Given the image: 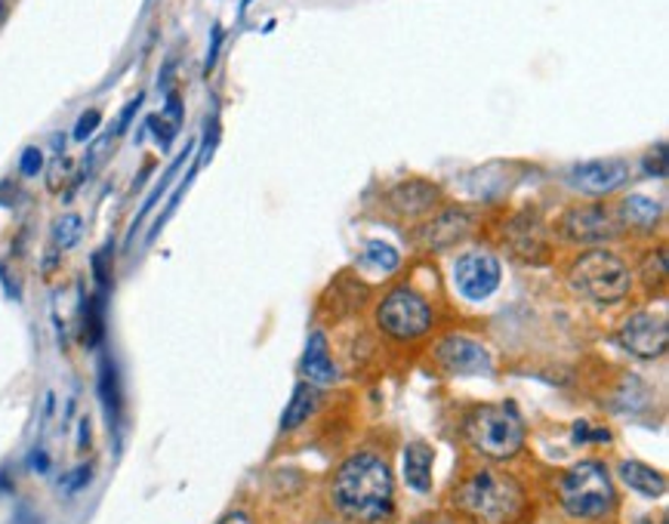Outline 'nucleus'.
Here are the masks:
<instances>
[{"instance_id": "f257e3e1", "label": "nucleus", "mask_w": 669, "mask_h": 524, "mask_svg": "<svg viewBox=\"0 0 669 524\" xmlns=\"http://www.w3.org/2000/svg\"><path fill=\"white\" fill-rule=\"evenodd\" d=\"M336 512L358 524H380L395 512V481L389 462L377 454H352L336 469L334 488Z\"/></svg>"}, {"instance_id": "f03ea898", "label": "nucleus", "mask_w": 669, "mask_h": 524, "mask_svg": "<svg viewBox=\"0 0 669 524\" xmlns=\"http://www.w3.org/2000/svg\"><path fill=\"white\" fill-rule=\"evenodd\" d=\"M462 519L472 524H519L525 515L527 497L515 478L497 469H476L454 493Z\"/></svg>"}, {"instance_id": "7ed1b4c3", "label": "nucleus", "mask_w": 669, "mask_h": 524, "mask_svg": "<svg viewBox=\"0 0 669 524\" xmlns=\"http://www.w3.org/2000/svg\"><path fill=\"white\" fill-rule=\"evenodd\" d=\"M462 435L484 460L506 462L525 447V420L512 401L481 404L466 416Z\"/></svg>"}, {"instance_id": "20e7f679", "label": "nucleus", "mask_w": 669, "mask_h": 524, "mask_svg": "<svg viewBox=\"0 0 669 524\" xmlns=\"http://www.w3.org/2000/svg\"><path fill=\"white\" fill-rule=\"evenodd\" d=\"M558 503L565 515L577 522H599L617 506V493L611 484V472L605 462L583 460L571 466L558 478Z\"/></svg>"}, {"instance_id": "39448f33", "label": "nucleus", "mask_w": 669, "mask_h": 524, "mask_svg": "<svg viewBox=\"0 0 669 524\" xmlns=\"http://www.w3.org/2000/svg\"><path fill=\"white\" fill-rule=\"evenodd\" d=\"M568 285L583 300L614 305V302L626 300V293L633 290V271L614 250L590 247L587 254L573 259L571 271H568Z\"/></svg>"}, {"instance_id": "423d86ee", "label": "nucleus", "mask_w": 669, "mask_h": 524, "mask_svg": "<svg viewBox=\"0 0 669 524\" xmlns=\"http://www.w3.org/2000/svg\"><path fill=\"white\" fill-rule=\"evenodd\" d=\"M432 321L435 312L430 300L411 285L392 287L377 305V327L399 343H414L420 336H426L432 331Z\"/></svg>"}, {"instance_id": "0eeeda50", "label": "nucleus", "mask_w": 669, "mask_h": 524, "mask_svg": "<svg viewBox=\"0 0 669 524\" xmlns=\"http://www.w3.org/2000/svg\"><path fill=\"white\" fill-rule=\"evenodd\" d=\"M558 232H561V238L580 244V247H602L607 241L621 238V223L602 204H577L565 210Z\"/></svg>"}, {"instance_id": "6e6552de", "label": "nucleus", "mask_w": 669, "mask_h": 524, "mask_svg": "<svg viewBox=\"0 0 669 524\" xmlns=\"http://www.w3.org/2000/svg\"><path fill=\"white\" fill-rule=\"evenodd\" d=\"M500 281H503L500 259L494 254H488V250H469V254L457 256V263H454V287H457L462 300H491Z\"/></svg>"}, {"instance_id": "1a4fd4ad", "label": "nucleus", "mask_w": 669, "mask_h": 524, "mask_svg": "<svg viewBox=\"0 0 669 524\" xmlns=\"http://www.w3.org/2000/svg\"><path fill=\"white\" fill-rule=\"evenodd\" d=\"M621 346L642 361L660 358L669 346V327L664 312H636L623 321Z\"/></svg>"}, {"instance_id": "9d476101", "label": "nucleus", "mask_w": 669, "mask_h": 524, "mask_svg": "<svg viewBox=\"0 0 669 524\" xmlns=\"http://www.w3.org/2000/svg\"><path fill=\"white\" fill-rule=\"evenodd\" d=\"M435 361L442 370L454 374V377H478V374H491V355L488 349L469 339V336L450 334L435 346Z\"/></svg>"}, {"instance_id": "9b49d317", "label": "nucleus", "mask_w": 669, "mask_h": 524, "mask_svg": "<svg viewBox=\"0 0 669 524\" xmlns=\"http://www.w3.org/2000/svg\"><path fill=\"white\" fill-rule=\"evenodd\" d=\"M506 244H510V254L519 256L525 266H546L553 259V241L546 235L540 216H534V210L512 220Z\"/></svg>"}, {"instance_id": "f8f14e48", "label": "nucleus", "mask_w": 669, "mask_h": 524, "mask_svg": "<svg viewBox=\"0 0 669 524\" xmlns=\"http://www.w3.org/2000/svg\"><path fill=\"white\" fill-rule=\"evenodd\" d=\"M568 179L577 191L590 198H605L629 179V167L623 160H587V164H577Z\"/></svg>"}, {"instance_id": "ddd939ff", "label": "nucleus", "mask_w": 669, "mask_h": 524, "mask_svg": "<svg viewBox=\"0 0 669 524\" xmlns=\"http://www.w3.org/2000/svg\"><path fill=\"white\" fill-rule=\"evenodd\" d=\"M438 186H430L423 179H411V182H401L395 189L389 191V201L395 207V213L401 216H430L432 207L438 204Z\"/></svg>"}, {"instance_id": "4468645a", "label": "nucleus", "mask_w": 669, "mask_h": 524, "mask_svg": "<svg viewBox=\"0 0 669 524\" xmlns=\"http://www.w3.org/2000/svg\"><path fill=\"white\" fill-rule=\"evenodd\" d=\"M469 232H472L469 213H462V210H445V213H438V216L423 228V238H426L432 250H447V247L460 244L462 238H469Z\"/></svg>"}, {"instance_id": "2eb2a0df", "label": "nucleus", "mask_w": 669, "mask_h": 524, "mask_svg": "<svg viewBox=\"0 0 669 524\" xmlns=\"http://www.w3.org/2000/svg\"><path fill=\"white\" fill-rule=\"evenodd\" d=\"M432 462H435V454L426 442H411L404 447V481L408 488L416 493H430L432 491Z\"/></svg>"}, {"instance_id": "dca6fc26", "label": "nucleus", "mask_w": 669, "mask_h": 524, "mask_svg": "<svg viewBox=\"0 0 669 524\" xmlns=\"http://www.w3.org/2000/svg\"><path fill=\"white\" fill-rule=\"evenodd\" d=\"M664 220V207L645 198V194H629L621 201V213H617V223L621 228H636V232H651Z\"/></svg>"}, {"instance_id": "f3484780", "label": "nucleus", "mask_w": 669, "mask_h": 524, "mask_svg": "<svg viewBox=\"0 0 669 524\" xmlns=\"http://www.w3.org/2000/svg\"><path fill=\"white\" fill-rule=\"evenodd\" d=\"M303 377L312 382V386H327V382H334L336 367H334V358H331V349H327L324 334H312L309 336V343H305Z\"/></svg>"}, {"instance_id": "a211bd4d", "label": "nucleus", "mask_w": 669, "mask_h": 524, "mask_svg": "<svg viewBox=\"0 0 669 524\" xmlns=\"http://www.w3.org/2000/svg\"><path fill=\"white\" fill-rule=\"evenodd\" d=\"M621 478L623 484H629V488L642 493V497H664V493H667V476L651 469V466H645V462H621Z\"/></svg>"}, {"instance_id": "6ab92c4d", "label": "nucleus", "mask_w": 669, "mask_h": 524, "mask_svg": "<svg viewBox=\"0 0 669 524\" xmlns=\"http://www.w3.org/2000/svg\"><path fill=\"white\" fill-rule=\"evenodd\" d=\"M315 408H319V386L300 382V386L293 389V398H290V404H287L285 416H281V430L285 432L300 430L305 420L315 413Z\"/></svg>"}, {"instance_id": "aec40b11", "label": "nucleus", "mask_w": 669, "mask_h": 524, "mask_svg": "<svg viewBox=\"0 0 669 524\" xmlns=\"http://www.w3.org/2000/svg\"><path fill=\"white\" fill-rule=\"evenodd\" d=\"M99 398L105 404L109 413V423L118 430V420H121V382H118V367L112 358H105L99 367Z\"/></svg>"}, {"instance_id": "412c9836", "label": "nucleus", "mask_w": 669, "mask_h": 524, "mask_svg": "<svg viewBox=\"0 0 669 524\" xmlns=\"http://www.w3.org/2000/svg\"><path fill=\"white\" fill-rule=\"evenodd\" d=\"M80 238H83V216L80 213H63L53 223V244H56V250H71V247H78Z\"/></svg>"}, {"instance_id": "4be33fe9", "label": "nucleus", "mask_w": 669, "mask_h": 524, "mask_svg": "<svg viewBox=\"0 0 669 524\" xmlns=\"http://www.w3.org/2000/svg\"><path fill=\"white\" fill-rule=\"evenodd\" d=\"M365 263L367 266H373V269H380V271H399L401 269V254L389 244V241H380V238H373V241H367L365 244Z\"/></svg>"}, {"instance_id": "5701e85b", "label": "nucleus", "mask_w": 669, "mask_h": 524, "mask_svg": "<svg viewBox=\"0 0 669 524\" xmlns=\"http://www.w3.org/2000/svg\"><path fill=\"white\" fill-rule=\"evenodd\" d=\"M642 285L648 287L654 293V287L664 293V287H667V247L660 244L654 254L645 256V263H642Z\"/></svg>"}, {"instance_id": "b1692460", "label": "nucleus", "mask_w": 669, "mask_h": 524, "mask_svg": "<svg viewBox=\"0 0 669 524\" xmlns=\"http://www.w3.org/2000/svg\"><path fill=\"white\" fill-rule=\"evenodd\" d=\"M105 334V312H102V293L83 302V343L96 346Z\"/></svg>"}, {"instance_id": "393cba45", "label": "nucleus", "mask_w": 669, "mask_h": 524, "mask_svg": "<svg viewBox=\"0 0 669 524\" xmlns=\"http://www.w3.org/2000/svg\"><path fill=\"white\" fill-rule=\"evenodd\" d=\"M93 275L99 290L112 285V244H105V250L93 254Z\"/></svg>"}, {"instance_id": "a878e982", "label": "nucleus", "mask_w": 669, "mask_h": 524, "mask_svg": "<svg viewBox=\"0 0 669 524\" xmlns=\"http://www.w3.org/2000/svg\"><path fill=\"white\" fill-rule=\"evenodd\" d=\"M148 130L155 133V140H158L160 148H170V143H174V136H176V124H170L164 114H148Z\"/></svg>"}, {"instance_id": "bb28decb", "label": "nucleus", "mask_w": 669, "mask_h": 524, "mask_svg": "<svg viewBox=\"0 0 669 524\" xmlns=\"http://www.w3.org/2000/svg\"><path fill=\"white\" fill-rule=\"evenodd\" d=\"M99 124H102V114L96 112V109H90V112L80 114V121L75 124V133H71V136H75L78 143H87V140L93 136L96 130H99Z\"/></svg>"}, {"instance_id": "cd10ccee", "label": "nucleus", "mask_w": 669, "mask_h": 524, "mask_svg": "<svg viewBox=\"0 0 669 524\" xmlns=\"http://www.w3.org/2000/svg\"><path fill=\"white\" fill-rule=\"evenodd\" d=\"M19 170H22V176H29V179L41 174V170H44V152H41L37 145H29V148L22 152Z\"/></svg>"}, {"instance_id": "c85d7f7f", "label": "nucleus", "mask_w": 669, "mask_h": 524, "mask_svg": "<svg viewBox=\"0 0 669 524\" xmlns=\"http://www.w3.org/2000/svg\"><path fill=\"white\" fill-rule=\"evenodd\" d=\"M645 170L651 176H657V179H664L667 176V143H657V155H648L645 158Z\"/></svg>"}, {"instance_id": "c756f323", "label": "nucleus", "mask_w": 669, "mask_h": 524, "mask_svg": "<svg viewBox=\"0 0 669 524\" xmlns=\"http://www.w3.org/2000/svg\"><path fill=\"white\" fill-rule=\"evenodd\" d=\"M220 47H223V25H213V32H210V49H208V59H204V71H213V65H216V56H220Z\"/></svg>"}, {"instance_id": "7c9ffc66", "label": "nucleus", "mask_w": 669, "mask_h": 524, "mask_svg": "<svg viewBox=\"0 0 669 524\" xmlns=\"http://www.w3.org/2000/svg\"><path fill=\"white\" fill-rule=\"evenodd\" d=\"M164 118L170 121V124H182V99H179V93H167V105H164Z\"/></svg>"}, {"instance_id": "2f4dec72", "label": "nucleus", "mask_w": 669, "mask_h": 524, "mask_svg": "<svg viewBox=\"0 0 669 524\" xmlns=\"http://www.w3.org/2000/svg\"><path fill=\"white\" fill-rule=\"evenodd\" d=\"M90 476H93V469H90V466H80V469H75L71 476L65 478V491H80V488L90 481Z\"/></svg>"}, {"instance_id": "473e14b6", "label": "nucleus", "mask_w": 669, "mask_h": 524, "mask_svg": "<svg viewBox=\"0 0 669 524\" xmlns=\"http://www.w3.org/2000/svg\"><path fill=\"white\" fill-rule=\"evenodd\" d=\"M143 105V96H136V99H130V105L121 112V121H118V133H124V130L130 127V121H133V114H136V109Z\"/></svg>"}, {"instance_id": "72a5a7b5", "label": "nucleus", "mask_w": 669, "mask_h": 524, "mask_svg": "<svg viewBox=\"0 0 669 524\" xmlns=\"http://www.w3.org/2000/svg\"><path fill=\"white\" fill-rule=\"evenodd\" d=\"M216 524H254V522H250V515H247L244 509H232V512L223 515Z\"/></svg>"}, {"instance_id": "f704fd0d", "label": "nucleus", "mask_w": 669, "mask_h": 524, "mask_svg": "<svg viewBox=\"0 0 669 524\" xmlns=\"http://www.w3.org/2000/svg\"><path fill=\"white\" fill-rule=\"evenodd\" d=\"M32 466L37 469V472H47V454L44 450H37V454H32Z\"/></svg>"}, {"instance_id": "c9c22d12", "label": "nucleus", "mask_w": 669, "mask_h": 524, "mask_svg": "<svg viewBox=\"0 0 669 524\" xmlns=\"http://www.w3.org/2000/svg\"><path fill=\"white\" fill-rule=\"evenodd\" d=\"M3 16H7V7H3V0H0V22H3Z\"/></svg>"}, {"instance_id": "e433bc0d", "label": "nucleus", "mask_w": 669, "mask_h": 524, "mask_svg": "<svg viewBox=\"0 0 669 524\" xmlns=\"http://www.w3.org/2000/svg\"><path fill=\"white\" fill-rule=\"evenodd\" d=\"M250 3H254V0H241V10H247Z\"/></svg>"}, {"instance_id": "4c0bfd02", "label": "nucleus", "mask_w": 669, "mask_h": 524, "mask_svg": "<svg viewBox=\"0 0 669 524\" xmlns=\"http://www.w3.org/2000/svg\"><path fill=\"white\" fill-rule=\"evenodd\" d=\"M636 524H654V519H638Z\"/></svg>"}, {"instance_id": "58836bf2", "label": "nucleus", "mask_w": 669, "mask_h": 524, "mask_svg": "<svg viewBox=\"0 0 669 524\" xmlns=\"http://www.w3.org/2000/svg\"><path fill=\"white\" fill-rule=\"evenodd\" d=\"M416 524H447V522H432V519H426V522H416Z\"/></svg>"}]
</instances>
